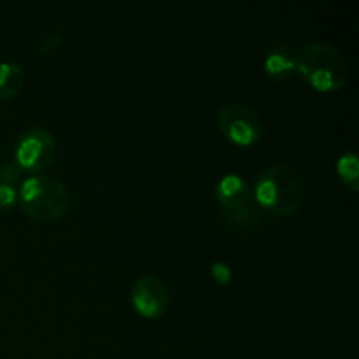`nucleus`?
Here are the masks:
<instances>
[{
  "label": "nucleus",
  "mask_w": 359,
  "mask_h": 359,
  "mask_svg": "<svg viewBox=\"0 0 359 359\" xmlns=\"http://www.w3.org/2000/svg\"><path fill=\"white\" fill-rule=\"evenodd\" d=\"M307 196V184L297 167L277 163L266 167L255 184V198L263 210L273 216H291L300 210Z\"/></svg>",
  "instance_id": "nucleus-1"
},
{
  "label": "nucleus",
  "mask_w": 359,
  "mask_h": 359,
  "mask_svg": "<svg viewBox=\"0 0 359 359\" xmlns=\"http://www.w3.org/2000/svg\"><path fill=\"white\" fill-rule=\"evenodd\" d=\"M294 70L305 83L321 93H333L346 86L347 62L342 51L326 42H312L302 48L293 60Z\"/></svg>",
  "instance_id": "nucleus-2"
},
{
  "label": "nucleus",
  "mask_w": 359,
  "mask_h": 359,
  "mask_svg": "<svg viewBox=\"0 0 359 359\" xmlns=\"http://www.w3.org/2000/svg\"><path fill=\"white\" fill-rule=\"evenodd\" d=\"M18 200L23 212L37 223L58 221L70 209L69 189L53 175H32L25 179Z\"/></svg>",
  "instance_id": "nucleus-3"
},
{
  "label": "nucleus",
  "mask_w": 359,
  "mask_h": 359,
  "mask_svg": "<svg viewBox=\"0 0 359 359\" xmlns=\"http://www.w3.org/2000/svg\"><path fill=\"white\" fill-rule=\"evenodd\" d=\"M55 156L56 140L49 130L42 128V126H34L18 137L14 158L21 170L41 175V172L51 167Z\"/></svg>",
  "instance_id": "nucleus-4"
},
{
  "label": "nucleus",
  "mask_w": 359,
  "mask_h": 359,
  "mask_svg": "<svg viewBox=\"0 0 359 359\" xmlns=\"http://www.w3.org/2000/svg\"><path fill=\"white\" fill-rule=\"evenodd\" d=\"M217 125L231 144L241 147H249L258 142L263 132L259 116L251 107L242 104H228L221 109Z\"/></svg>",
  "instance_id": "nucleus-5"
},
{
  "label": "nucleus",
  "mask_w": 359,
  "mask_h": 359,
  "mask_svg": "<svg viewBox=\"0 0 359 359\" xmlns=\"http://www.w3.org/2000/svg\"><path fill=\"white\" fill-rule=\"evenodd\" d=\"M170 304L167 286L156 277H142L132 290V305L144 319H160Z\"/></svg>",
  "instance_id": "nucleus-6"
},
{
  "label": "nucleus",
  "mask_w": 359,
  "mask_h": 359,
  "mask_svg": "<svg viewBox=\"0 0 359 359\" xmlns=\"http://www.w3.org/2000/svg\"><path fill=\"white\" fill-rule=\"evenodd\" d=\"M249 186L238 174H226L216 186V200L226 210H241L249 202Z\"/></svg>",
  "instance_id": "nucleus-7"
},
{
  "label": "nucleus",
  "mask_w": 359,
  "mask_h": 359,
  "mask_svg": "<svg viewBox=\"0 0 359 359\" xmlns=\"http://www.w3.org/2000/svg\"><path fill=\"white\" fill-rule=\"evenodd\" d=\"M25 84V70L18 63H0V100L16 97Z\"/></svg>",
  "instance_id": "nucleus-8"
},
{
  "label": "nucleus",
  "mask_w": 359,
  "mask_h": 359,
  "mask_svg": "<svg viewBox=\"0 0 359 359\" xmlns=\"http://www.w3.org/2000/svg\"><path fill=\"white\" fill-rule=\"evenodd\" d=\"M337 174H339L340 181L351 189V191H358L359 189V160L358 154L354 151L344 153L337 161Z\"/></svg>",
  "instance_id": "nucleus-9"
},
{
  "label": "nucleus",
  "mask_w": 359,
  "mask_h": 359,
  "mask_svg": "<svg viewBox=\"0 0 359 359\" xmlns=\"http://www.w3.org/2000/svg\"><path fill=\"white\" fill-rule=\"evenodd\" d=\"M265 69L270 76L283 77V76H286V74H290L291 70H294V63H293V60H290V58H286L284 55L276 53V55H270L269 58L265 60Z\"/></svg>",
  "instance_id": "nucleus-10"
},
{
  "label": "nucleus",
  "mask_w": 359,
  "mask_h": 359,
  "mask_svg": "<svg viewBox=\"0 0 359 359\" xmlns=\"http://www.w3.org/2000/svg\"><path fill=\"white\" fill-rule=\"evenodd\" d=\"M20 174H21V168L18 167L16 161L0 165V182H2V184L13 186L14 182L20 179Z\"/></svg>",
  "instance_id": "nucleus-11"
},
{
  "label": "nucleus",
  "mask_w": 359,
  "mask_h": 359,
  "mask_svg": "<svg viewBox=\"0 0 359 359\" xmlns=\"http://www.w3.org/2000/svg\"><path fill=\"white\" fill-rule=\"evenodd\" d=\"M18 202V191L14 189V186L2 184L0 182V210H7L11 207H14V203Z\"/></svg>",
  "instance_id": "nucleus-12"
},
{
  "label": "nucleus",
  "mask_w": 359,
  "mask_h": 359,
  "mask_svg": "<svg viewBox=\"0 0 359 359\" xmlns=\"http://www.w3.org/2000/svg\"><path fill=\"white\" fill-rule=\"evenodd\" d=\"M212 277L217 284H230L231 280V269L226 265V263H214L212 265Z\"/></svg>",
  "instance_id": "nucleus-13"
}]
</instances>
